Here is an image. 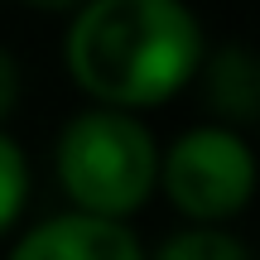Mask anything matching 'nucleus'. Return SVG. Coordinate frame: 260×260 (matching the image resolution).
I'll return each instance as SVG.
<instances>
[{"mask_svg": "<svg viewBox=\"0 0 260 260\" xmlns=\"http://www.w3.org/2000/svg\"><path fill=\"white\" fill-rule=\"evenodd\" d=\"M63 58L92 102L140 111L203 68V29L183 0H82Z\"/></svg>", "mask_w": 260, "mask_h": 260, "instance_id": "f257e3e1", "label": "nucleus"}, {"mask_svg": "<svg viewBox=\"0 0 260 260\" xmlns=\"http://www.w3.org/2000/svg\"><path fill=\"white\" fill-rule=\"evenodd\" d=\"M159 178V149L149 130L121 106H96L63 125L58 183L77 212L130 217Z\"/></svg>", "mask_w": 260, "mask_h": 260, "instance_id": "f03ea898", "label": "nucleus"}, {"mask_svg": "<svg viewBox=\"0 0 260 260\" xmlns=\"http://www.w3.org/2000/svg\"><path fill=\"white\" fill-rule=\"evenodd\" d=\"M169 203L193 222H226L255 193V154L241 135L222 125H198L169 145L159 164Z\"/></svg>", "mask_w": 260, "mask_h": 260, "instance_id": "7ed1b4c3", "label": "nucleus"}, {"mask_svg": "<svg viewBox=\"0 0 260 260\" xmlns=\"http://www.w3.org/2000/svg\"><path fill=\"white\" fill-rule=\"evenodd\" d=\"M10 260H145V251L121 217L68 212L53 222H39L10 251Z\"/></svg>", "mask_w": 260, "mask_h": 260, "instance_id": "20e7f679", "label": "nucleus"}, {"mask_svg": "<svg viewBox=\"0 0 260 260\" xmlns=\"http://www.w3.org/2000/svg\"><path fill=\"white\" fill-rule=\"evenodd\" d=\"M207 106L226 121H255L260 111V73L246 44H226L207 58Z\"/></svg>", "mask_w": 260, "mask_h": 260, "instance_id": "39448f33", "label": "nucleus"}, {"mask_svg": "<svg viewBox=\"0 0 260 260\" xmlns=\"http://www.w3.org/2000/svg\"><path fill=\"white\" fill-rule=\"evenodd\" d=\"M154 260H251V251H246V241H236L217 222H198L193 232L169 236L154 251Z\"/></svg>", "mask_w": 260, "mask_h": 260, "instance_id": "423d86ee", "label": "nucleus"}, {"mask_svg": "<svg viewBox=\"0 0 260 260\" xmlns=\"http://www.w3.org/2000/svg\"><path fill=\"white\" fill-rule=\"evenodd\" d=\"M29 198V169H24V154L10 135H0V236L15 226L19 207Z\"/></svg>", "mask_w": 260, "mask_h": 260, "instance_id": "0eeeda50", "label": "nucleus"}, {"mask_svg": "<svg viewBox=\"0 0 260 260\" xmlns=\"http://www.w3.org/2000/svg\"><path fill=\"white\" fill-rule=\"evenodd\" d=\"M15 96H19V63L10 58V48H0V121L15 111Z\"/></svg>", "mask_w": 260, "mask_h": 260, "instance_id": "6e6552de", "label": "nucleus"}, {"mask_svg": "<svg viewBox=\"0 0 260 260\" xmlns=\"http://www.w3.org/2000/svg\"><path fill=\"white\" fill-rule=\"evenodd\" d=\"M34 10H77L82 0H29Z\"/></svg>", "mask_w": 260, "mask_h": 260, "instance_id": "1a4fd4ad", "label": "nucleus"}]
</instances>
